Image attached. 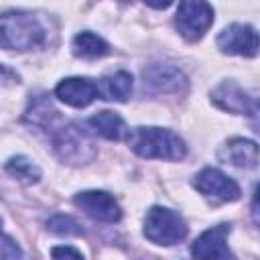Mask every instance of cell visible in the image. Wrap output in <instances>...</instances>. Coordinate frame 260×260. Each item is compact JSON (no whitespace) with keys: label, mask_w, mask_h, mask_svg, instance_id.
Masks as SVG:
<instances>
[{"label":"cell","mask_w":260,"mask_h":260,"mask_svg":"<svg viewBox=\"0 0 260 260\" xmlns=\"http://www.w3.org/2000/svg\"><path fill=\"white\" fill-rule=\"evenodd\" d=\"M193 187L209 197V199H215V201H221V203H228V201H236L240 197V187L238 183L228 177L225 173H221L219 169H213V167H207L203 171H199L193 179Z\"/></svg>","instance_id":"obj_7"},{"label":"cell","mask_w":260,"mask_h":260,"mask_svg":"<svg viewBox=\"0 0 260 260\" xmlns=\"http://www.w3.org/2000/svg\"><path fill=\"white\" fill-rule=\"evenodd\" d=\"M228 234H230V225L228 223H219L215 228L205 230L191 244L193 260H230Z\"/></svg>","instance_id":"obj_9"},{"label":"cell","mask_w":260,"mask_h":260,"mask_svg":"<svg viewBox=\"0 0 260 260\" xmlns=\"http://www.w3.org/2000/svg\"><path fill=\"white\" fill-rule=\"evenodd\" d=\"M213 24V8L207 2H181L175 14V26L179 30V35L189 41L195 43L199 41L209 26Z\"/></svg>","instance_id":"obj_5"},{"label":"cell","mask_w":260,"mask_h":260,"mask_svg":"<svg viewBox=\"0 0 260 260\" xmlns=\"http://www.w3.org/2000/svg\"><path fill=\"white\" fill-rule=\"evenodd\" d=\"M211 102L232 114H244V116H256V100L248 95L246 89H242L234 81H223L211 91Z\"/></svg>","instance_id":"obj_11"},{"label":"cell","mask_w":260,"mask_h":260,"mask_svg":"<svg viewBox=\"0 0 260 260\" xmlns=\"http://www.w3.org/2000/svg\"><path fill=\"white\" fill-rule=\"evenodd\" d=\"M87 124L106 140H122L128 134V128H126V122L122 120V116H118L116 112H110V110H102V112L93 114Z\"/></svg>","instance_id":"obj_15"},{"label":"cell","mask_w":260,"mask_h":260,"mask_svg":"<svg viewBox=\"0 0 260 260\" xmlns=\"http://www.w3.org/2000/svg\"><path fill=\"white\" fill-rule=\"evenodd\" d=\"M98 95L108 102H126L132 93V75L128 71H114L98 83Z\"/></svg>","instance_id":"obj_14"},{"label":"cell","mask_w":260,"mask_h":260,"mask_svg":"<svg viewBox=\"0 0 260 260\" xmlns=\"http://www.w3.org/2000/svg\"><path fill=\"white\" fill-rule=\"evenodd\" d=\"M0 228H2V219H0Z\"/></svg>","instance_id":"obj_21"},{"label":"cell","mask_w":260,"mask_h":260,"mask_svg":"<svg viewBox=\"0 0 260 260\" xmlns=\"http://www.w3.org/2000/svg\"><path fill=\"white\" fill-rule=\"evenodd\" d=\"M71 49H73V55L83 57V59H98V57H104L110 53V45L100 35H95L91 30H83V32L75 35Z\"/></svg>","instance_id":"obj_16"},{"label":"cell","mask_w":260,"mask_h":260,"mask_svg":"<svg viewBox=\"0 0 260 260\" xmlns=\"http://www.w3.org/2000/svg\"><path fill=\"white\" fill-rule=\"evenodd\" d=\"M47 230L57 234V236H83V228L81 223L65 213H55L47 219Z\"/></svg>","instance_id":"obj_18"},{"label":"cell","mask_w":260,"mask_h":260,"mask_svg":"<svg viewBox=\"0 0 260 260\" xmlns=\"http://www.w3.org/2000/svg\"><path fill=\"white\" fill-rule=\"evenodd\" d=\"M55 95L71 108H85L98 98V87L87 77H67L59 81V85L55 87Z\"/></svg>","instance_id":"obj_12"},{"label":"cell","mask_w":260,"mask_h":260,"mask_svg":"<svg viewBox=\"0 0 260 260\" xmlns=\"http://www.w3.org/2000/svg\"><path fill=\"white\" fill-rule=\"evenodd\" d=\"M217 47L228 55L254 57L258 53V32L250 24L234 22L217 35Z\"/></svg>","instance_id":"obj_8"},{"label":"cell","mask_w":260,"mask_h":260,"mask_svg":"<svg viewBox=\"0 0 260 260\" xmlns=\"http://www.w3.org/2000/svg\"><path fill=\"white\" fill-rule=\"evenodd\" d=\"M73 203L81 211H85L91 219L102 223H116L122 217V207L108 191H98V189L81 191L73 197Z\"/></svg>","instance_id":"obj_6"},{"label":"cell","mask_w":260,"mask_h":260,"mask_svg":"<svg viewBox=\"0 0 260 260\" xmlns=\"http://www.w3.org/2000/svg\"><path fill=\"white\" fill-rule=\"evenodd\" d=\"M0 260H30L22 254V250L10 240V238H2L0 240Z\"/></svg>","instance_id":"obj_19"},{"label":"cell","mask_w":260,"mask_h":260,"mask_svg":"<svg viewBox=\"0 0 260 260\" xmlns=\"http://www.w3.org/2000/svg\"><path fill=\"white\" fill-rule=\"evenodd\" d=\"M24 118L32 126L45 130L55 154L63 162L87 165L95 156V144L91 142V138L73 122L63 120L45 93H39L30 100Z\"/></svg>","instance_id":"obj_1"},{"label":"cell","mask_w":260,"mask_h":260,"mask_svg":"<svg viewBox=\"0 0 260 260\" xmlns=\"http://www.w3.org/2000/svg\"><path fill=\"white\" fill-rule=\"evenodd\" d=\"M45 41V28L32 12L8 10L0 14V47L8 51H30Z\"/></svg>","instance_id":"obj_3"},{"label":"cell","mask_w":260,"mask_h":260,"mask_svg":"<svg viewBox=\"0 0 260 260\" xmlns=\"http://www.w3.org/2000/svg\"><path fill=\"white\" fill-rule=\"evenodd\" d=\"M219 156L240 169H254L258 165V146L248 138H232L223 144Z\"/></svg>","instance_id":"obj_13"},{"label":"cell","mask_w":260,"mask_h":260,"mask_svg":"<svg viewBox=\"0 0 260 260\" xmlns=\"http://www.w3.org/2000/svg\"><path fill=\"white\" fill-rule=\"evenodd\" d=\"M128 146L142 158L181 160L187 154V146L179 134L158 126H136L126 134Z\"/></svg>","instance_id":"obj_2"},{"label":"cell","mask_w":260,"mask_h":260,"mask_svg":"<svg viewBox=\"0 0 260 260\" xmlns=\"http://www.w3.org/2000/svg\"><path fill=\"white\" fill-rule=\"evenodd\" d=\"M144 236L152 244H158V246H175L181 240H185V236H187V223H185V219L177 211H173L169 207L154 205V207H150L146 211V217H144Z\"/></svg>","instance_id":"obj_4"},{"label":"cell","mask_w":260,"mask_h":260,"mask_svg":"<svg viewBox=\"0 0 260 260\" xmlns=\"http://www.w3.org/2000/svg\"><path fill=\"white\" fill-rule=\"evenodd\" d=\"M51 260H83V254L73 246H55L51 250Z\"/></svg>","instance_id":"obj_20"},{"label":"cell","mask_w":260,"mask_h":260,"mask_svg":"<svg viewBox=\"0 0 260 260\" xmlns=\"http://www.w3.org/2000/svg\"><path fill=\"white\" fill-rule=\"evenodd\" d=\"M6 173L22 183H37L41 179V169L26 156H12L6 162Z\"/></svg>","instance_id":"obj_17"},{"label":"cell","mask_w":260,"mask_h":260,"mask_svg":"<svg viewBox=\"0 0 260 260\" xmlns=\"http://www.w3.org/2000/svg\"><path fill=\"white\" fill-rule=\"evenodd\" d=\"M144 87H150L156 93H185L187 77L175 65H148L142 71Z\"/></svg>","instance_id":"obj_10"}]
</instances>
